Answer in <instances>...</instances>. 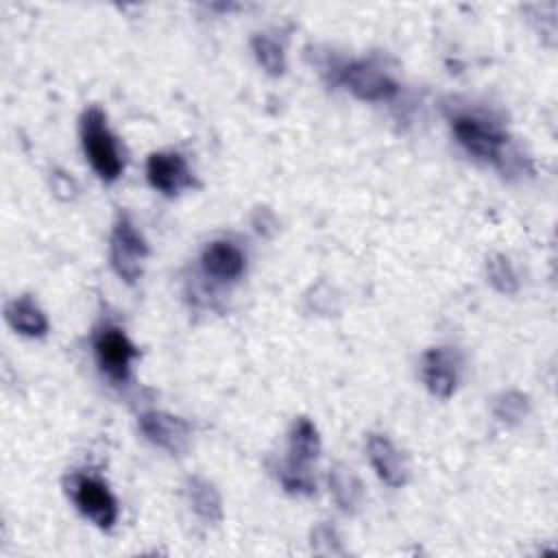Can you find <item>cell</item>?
Masks as SVG:
<instances>
[{"label":"cell","mask_w":558,"mask_h":558,"mask_svg":"<svg viewBox=\"0 0 558 558\" xmlns=\"http://www.w3.org/2000/svg\"><path fill=\"white\" fill-rule=\"evenodd\" d=\"M81 142H83V150H85L94 172L102 181L111 183L122 174L124 163H122L116 137L107 126V116L98 107H89L83 113Z\"/></svg>","instance_id":"cell-1"},{"label":"cell","mask_w":558,"mask_h":558,"mask_svg":"<svg viewBox=\"0 0 558 558\" xmlns=\"http://www.w3.org/2000/svg\"><path fill=\"white\" fill-rule=\"evenodd\" d=\"M109 255L111 266L120 279H124L126 283H135L142 277V262L148 255V244L126 214H120L113 225Z\"/></svg>","instance_id":"cell-2"},{"label":"cell","mask_w":558,"mask_h":558,"mask_svg":"<svg viewBox=\"0 0 558 558\" xmlns=\"http://www.w3.org/2000/svg\"><path fill=\"white\" fill-rule=\"evenodd\" d=\"M68 490L74 506L98 527L109 530L118 519V501L107 484L94 475L74 473L68 477Z\"/></svg>","instance_id":"cell-3"},{"label":"cell","mask_w":558,"mask_h":558,"mask_svg":"<svg viewBox=\"0 0 558 558\" xmlns=\"http://www.w3.org/2000/svg\"><path fill=\"white\" fill-rule=\"evenodd\" d=\"M451 126H453L458 142L464 146V150L475 155L477 159L499 161L504 157L508 135L495 122L462 113V116L453 118Z\"/></svg>","instance_id":"cell-4"},{"label":"cell","mask_w":558,"mask_h":558,"mask_svg":"<svg viewBox=\"0 0 558 558\" xmlns=\"http://www.w3.org/2000/svg\"><path fill=\"white\" fill-rule=\"evenodd\" d=\"M94 353L100 371L113 381H126L131 373V362L140 355L129 336L118 327H102L94 336Z\"/></svg>","instance_id":"cell-5"},{"label":"cell","mask_w":558,"mask_h":558,"mask_svg":"<svg viewBox=\"0 0 558 558\" xmlns=\"http://www.w3.org/2000/svg\"><path fill=\"white\" fill-rule=\"evenodd\" d=\"M140 429L153 445L161 447L170 456H183L192 442V429L181 416L148 410L140 414Z\"/></svg>","instance_id":"cell-6"},{"label":"cell","mask_w":558,"mask_h":558,"mask_svg":"<svg viewBox=\"0 0 558 558\" xmlns=\"http://www.w3.org/2000/svg\"><path fill=\"white\" fill-rule=\"evenodd\" d=\"M342 85L357 96L360 100H368V102H379V100H388L397 94V83L377 65L368 63V61H355L349 63L342 74H340Z\"/></svg>","instance_id":"cell-7"},{"label":"cell","mask_w":558,"mask_h":558,"mask_svg":"<svg viewBox=\"0 0 558 558\" xmlns=\"http://www.w3.org/2000/svg\"><path fill=\"white\" fill-rule=\"evenodd\" d=\"M146 179L166 196H174L194 183L187 161L179 153H153L146 161Z\"/></svg>","instance_id":"cell-8"},{"label":"cell","mask_w":558,"mask_h":558,"mask_svg":"<svg viewBox=\"0 0 558 558\" xmlns=\"http://www.w3.org/2000/svg\"><path fill=\"white\" fill-rule=\"evenodd\" d=\"M366 449H368V460L381 482H386L392 488H401L408 482L410 477L408 460L390 438L381 434H371Z\"/></svg>","instance_id":"cell-9"},{"label":"cell","mask_w":558,"mask_h":558,"mask_svg":"<svg viewBox=\"0 0 558 558\" xmlns=\"http://www.w3.org/2000/svg\"><path fill=\"white\" fill-rule=\"evenodd\" d=\"M423 384L438 399H449L456 392L458 357L451 349L436 347L423 355Z\"/></svg>","instance_id":"cell-10"},{"label":"cell","mask_w":558,"mask_h":558,"mask_svg":"<svg viewBox=\"0 0 558 558\" xmlns=\"http://www.w3.org/2000/svg\"><path fill=\"white\" fill-rule=\"evenodd\" d=\"M201 264L207 275L220 281H235L244 272L246 257L233 242L216 240L205 246L201 255Z\"/></svg>","instance_id":"cell-11"},{"label":"cell","mask_w":558,"mask_h":558,"mask_svg":"<svg viewBox=\"0 0 558 558\" xmlns=\"http://www.w3.org/2000/svg\"><path fill=\"white\" fill-rule=\"evenodd\" d=\"M288 464L296 466V469H307L310 462H314L320 453V436L316 425L305 418L299 416L292 423L290 436H288Z\"/></svg>","instance_id":"cell-12"},{"label":"cell","mask_w":558,"mask_h":558,"mask_svg":"<svg viewBox=\"0 0 558 558\" xmlns=\"http://www.w3.org/2000/svg\"><path fill=\"white\" fill-rule=\"evenodd\" d=\"M7 323L22 336L41 338L48 333V318L31 296H20L4 307Z\"/></svg>","instance_id":"cell-13"},{"label":"cell","mask_w":558,"mask_h":558,"mask_svg":"<svg viewBox=\"0 0 558 558\" xmlns=\"http://www.w3.org/2000/svg\"><path fill=\"white\" fill-rule=\"evenodd\" d=\"M329 490L342 512H357L364 504V486L353 469L344 464H336L329 473Z\"/></svg>","instance_id":"cell-14"},{"label":"cell","mask_w":558,"mask_h":558,"mask_svg":"<svg viewBox=\"0 0 558 558\" xmlns=\"http://www.w3.org/2000/svg\"><path fill=\"white\" fill-rule=\"evenodd\" d=\"M187 501L192 510L207 523H218L222 519V499L216 486L205 477H190L185 484Z\"/></svg>","instance_id":"cell-15"},{"label":"cell","mask_w":558,"mask_h":558,"mask_svg":"<svg viewBox=\"0 0 558 558\" xmlns=\"http://www.w3.org/2000/svg\"><path fill=\"white\" fill-rule=\"evenodd\" d=\"M251 48H253L257 63L270 76H281L286 72V52L277 39H272L270 35H255L251 39Z\"/></svg>","instance_id":"cell-16"},{"label":"cell","mask_w":558,"mask_h":558,"mask_svg":"<svg viewBox=\"0 0 558 558\" xmlns=\"http://www.w3.org/2000/svg\"><path fill=\"white\" fill-rule=\"evenodd\" d=\"M486 277H488L490 286L501 294H514L519 288L514 268H512L510 259L504 255H490L486 259Z\"/></svg>","instance_id":"cell-17"},{"label":"cell","mask_w":558,"mask_h":558,"mask_svg":"<svg viewBox=\"0 0 558 558\" xmlns=\"http://www.w3.org/2000/svg\"><path fill=\"white\" fill-rule=\"evenodd\" d=\"M493 412L497 418H501L506 423H519L527 414V397L521 392H514V390L504 392L495 399Z\"/></svg>","instance_id":"cell-18"},{"label":"cell","mask_w":558,"mask_h":558,"mask_svg":"<svg viewBox=\"0 0 558 558\" xmlns=\"http://www.w3.org/2000/svg\"><path fill=\"white\" fill-rule=\"evenodd\" d=\"M277 477L281 482V486L288 490V493H294V495H312L316 490V482L312 480L310 471L307 469H296V466H290L288 462L283 466L277 469Z\"/></svg>","instance_id":"cell-19"}]
</instances>
